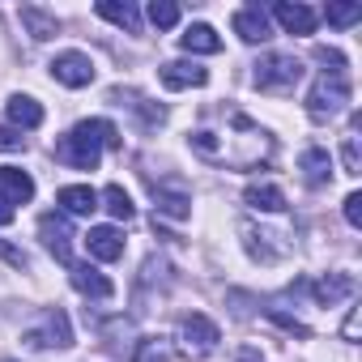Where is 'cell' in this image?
Instances as JSON below:
<instances>
[{
    "mask_svg": "<svg viewBox=\"0 0 362 362\" xmlns=\"http://www.w3.org/2000/svg\"><path fill=\"white\" fill-rule=\"evenodd\" d=\"M111 145H119V128H115L111 119H81L73 132L60 136L56 158L69 162L73 170H98V158H103V149H111Z\"/></svg>",
    "mask_w": 362,
    "mask_h": 362,
    "instance_id": "obj_1",
    "label": "cell"
},
{
    "mask_svg": "<svg viewBox=\"0 0 362 362\" xmlns=\"http://www.w3.org/2000/svg\"><path fill=\"white\" fill-rule=\"evenodd\" d=\"M298 81H303V60L281 56V52L260 56V60H256V69H252V86H256V90H264V94H290Z\"/></svg>",
    "mask_w": 362,
    "mask_h": 362,
    "instance_id": "obj_2",
    "label": "cell"
},
{
    "mask_svg": "<svg viewBox=\"0 0 362 362\" xmlns=\"http://www.w3.org/2000/svg\"><path fill=\"white\" fill-rule=\"evenodd\" d=\"M345 103H349V81L345 77H315V86L307 90V115L311 119H337L341 111H345Z\"/></svg>",
    "mask_w": 362,
    "mask_h": 362,
    "instance_id": "obj_3",
    "label": "cell"
},
{
    "mask_svg": "<svg viewBox=\"0 0 362 362\" xmlns=\"http://www.w3.org/2000/svg\"><path fill=\"white\" fill-rule=\"evenodd\" d=\"M179 349H184L188 358H205V354H214L218 349V341H222V328L209 320V315H201V311H192V315H184V324H179Z\"/></svg>",
    "mask_w": 362,
    "mask_h": 362,
    "instance_id": "obj_4",
    "label": "cell"
},
{
    "mask_svg": "<svg viewBox=\"0 0 362 362\" xmlns=\"http://www.w3.org/2000/svg\"><path fill=\"white\" fill-rule=\"evenodd\" d=\"M26 341L35 349H69L73 345V324H69V315L60 307L56 311H43V320L35 328H26Z\"/></svg>",
    "mask_w": 362,
    "mask_h": 362,
    "instance_id": "obj_5",
    "label": "cell"
},
{
    "mask_svg": "<svg viewBox=\"0 0 362 362\" xmlns=\"http://www.w3.org/2000/svg\"><path fill=\"white\" fill-rule=\"evenodd\" d=\"M47 69H52V77H56L60 86H69V90H81V86H90V81L98 77V69H94V60H90L86 52H60Z\"/></svg>",
    "mask_w": 362,
    "mask_h": 362,
    "instance_id": "obj_6",
    "label": "cell"
},
{
    "mask_svg": "<svg viewBox=\"0 0 362 362\" xmlns=\"http://www.w3.org/2000/svg\"><path fill=\"white\" fill-rule=\"evenodd\" d=\"M39 239L60 264H73V226H69L64 214H43L39 218Z\"/></svg>",
    "mask_w": 362,
    "mask_h": 362,
    "instance_id": "obj_7",
    "label": "cell"
},
{
    "mask_svg": "<svg viewBox=\"0 0 362 362\" xmlns=\"http://www.w3.org/2000/svg\"><path fill=\"white\" fill-rule=\"evenodd\" d=\"M153 209L162 218H175V222H188L192 218V192L184 184H153Z\"/></svg>",
    "mask_w": 362,
    "mask_h": 362,
    "instance_id": "obj_8",
    "label": "cell"
},
{
    "mask_svg": "<svg viewBox=\"0 0 362 362\" xmlns=\"http://www.w3.org/2000/svg\"><path fill=\"white\" fill-rule=\"evenodd\" d=\"M158 77H162L166 90H201L209 81V69H201L197 60H170V64L158 69Z\"/></svg>",
    "mask_w": 362,
    "mask_h": 362,
    "instance_id": "obj_9",
    "label": "cell"
},
{
    "mask_svg": "<svg viewBox=\"0 0 362 362\" xmlns=\"http://www.w3.org/2000/svg\"><path fill=\"white\" fill-rule=\"evenodd\" d=\"M273 18H277V26L286 30V35H311L315 30V9L311 5H303V0H277L273 5Z\"/></svg>",
    "mask_w": 362,
    "mask_h": 362,
    "instance_id": "obj_10",
    "label": "cell"
},
{
    "mask_svg": "<svg viewBox=\"0 0 362 362\" xmlns=\"http://www.w3.org/2000/svg\"><path fill=\"white\" fill-rule=\"evenodd\" d=\"M86 252H90V260L111 264V260L124 256V235H119L115 226H90V235H86Z\"/></svg>",
    "mask_w": 362,
    "mask_h": 362,
    "instance_id": "obj_11",
    "label": "cell"
},
{
    "mask_svg": "<svg viewBox=\"0 0 362 362\" xmlns=\"http://www.w3.org/2000/svg\"><path fill=\"white\" fill-rule=\"evenodd\" d=\"M69 277H73V290H77V294H86V298H98V303H107V298L115 294L111 277H103L94 264H69Z\"/></svg>",
    "mask_w": 362,
    "mask_h": 362,
    "instance_id": "obj_12",
    "label": "cell"
},
{
    "mask_svg": "<svg viewBox=\"0 0 362 362\" xmlns=\"http://www.w3.org/2000/svg\"><path fill=\"white\" fill-rule=\"evenodd\" d=\"M354 290H358V281H354L349 273H328V277L311 281V298H315L320 307H337V303L354 298Z\"/></svg>",
    "mask_w": 362,
    "mask_h": 362,
    "instance_id": "obj_13",
    "label": "cell"
},
{
    "mask_svg": "<svg viewBox=\"0 0 362 362\" xmlns=\"http://www.w3.org/2000/svg\"><path fill=\"white\" fill-rule=\"evenodd\" d=\"M235 35H239L243 43H269V39H273L269 13H264L260 5H247V9H239V13H235Z\"/></svg>",
    "mask_w": 362,
    "mask_h": 362,
    "instance_id": "obj_14",
    "label": "cell"
},
{
    "mask_svg": "<svg viewBox=\"0 0 362 362\" xmlns=\"http://www.w3.org/2000/svg\"><path fill=\"white\" fill-rule=\"evenodd\" d=\"M0 201L5 205H26L35 201V179L18 166H0Z\"/></svg>",
    "mask_w": 362,
    "mask_h": 362,
    "instance_id": "obj_15",
    "label": "cell"
},
{
    "mask_svg": "<svg viewBox=\"0 0 362 362\" xmlns=\"http://www.w3.org/2000/svg\"><path fill=\"white\" fill-rule=\"evenodd\" d=\"M298 170H303V179H307L311 188H324L328 179H332V153L324 145H307L303 158H298Z\"/></svg>",
    "mask_w": 362,
    "mask_h": 362,
    "instance_id": "obj_16",
    "label": "cell"
},
{
    "mask_svg": "<svg viewBox=\"0 0 362 362\" xmlns=\"http://www.w3.org/2000/svg\"><path fill=\"white\" fill-rule=\"evenodd\" d=\"M179 47H184L188 56H218L222 52V35L205 22H192L184 35H179Z\"/></svg>",
    "mask_w": 362,
    "mask_h": 362,
    "instance_id": "obj_17",
    "label": "cell"
},
{
    "mask_svg": "<svg viewBox=\"0 0 362 362\" xmlns=\"http://www.w3.org/2000/svg\"><path fill=\"white\" fill-rule=\"evenodd\" d=\"M243 205L256 214H286V192L277 184H247L243 188Z\"/></svg>",
    "mask_w": 362,
    "mask_h": 362,
    "instance_id": "obj_18",
    "label": "cell"
},
{
    "mask_svg": "<svg viewBox=\"0 0 362 362\" xmlns=\"http://www.w3.org/2000/svg\"><path fill=\"white\" fill-rule=\"evenodd\" d=\"M18 18H22L26 35H30V39H39V43H47V39H56V35H60L56 13H47V9H39V5H22V9H18Z\"/></svg>",
    "mask_w": 362,
    "mask_h": 362,
    "instance_id": "obj_19",
    "label": "cell"
},
{
    "mask_svg": "<svg viewBox=\"0 0 362 362\" xmlns=\"http://www.w3.org/2000/svg\"><path fill=\"white\" fill-rule=\"evenodd\" d=\"M5 115H9V128H18V132L43 124V107H39L30 94H13V98L5 103Z\"/></svg>",
    "mask_w": 362,
    "mask_h": 362,
    "instance_id": "obj_20",
    "label": "cell"
},
{
    "mask_svg": "<svg viewBox=\"0 0 362 362\" xmlns=\"http://www.w3.org/2000/svg\"><path fill=\"white\" fill-rule=\"evenodd\" d=\"M60 209L64 214H73V218H90L94 209H98V192L90 188V184H69V188H60Z\"/></svg>",
    "mask_w": 362,
    "mask_h": 362,
    "instance_id": "obj_21",
    "label": "cell"
},
{
    "mask_svg": "<svg viewBox=\"0 0 362 362\" xmlns=\"http://www.w3.org/2000/svg\"><path fill=\"white\" fill-rule=\"evenodd\" d=\"M94 13H98V18H107V22H115V26H119V30H128V35H136V30H141V13H136L132 0H98Z\"/></svg>",
    "mask_w": 362,
    "mask_h": 362,
    "instance_id": "obj_22",
    "label": "cell"
},
{
    "mask_svg": "<svg viewBox=\"0 0 362 362\" xmlns=\"http://www.w3.org/2000/svg\"><path fill=\"white\" fill-rule=\"evenodd\" d=\"M170 358H175L170 337H141L132 349V362H170Z\"/></svg>",
    "mask_w": 362,
    "mask_h": 362,
    "instance_id": "obj_23",
    "label": "cell"
},
{
    "mask_svg": "<svg viewBox=\"0 0 362 362\" xmlns=\"http://www.w3.org/2000/svg\"><path fill=\"white\" fill-rule=\"evenodd\" d=\"M98 201H103V209H107L115 222H132V214H136V209H132V197H128L119 184H107V192H103Z\"/></svg>",
    "mask_w": 362,
    "mask_h": 362,
    "instance_id": "obj_24",
    "label": "cell"
},
{
    "mask_svg": "<svg viewBox=\"0 0 362 362\" xmlns=\"http://www.w3.org/2000/svg\"><path fill=\"white\" fill-rule=\"evenodd\" d=\"M149 22L158 30H170L179 22V5H170V0H153V5H149Z\"/></svg>",
    "mask_w": 362,
    "mask_h": 362,
    "instance_id": "obj_25",
    "label": "cell"
},
{
    "mask_svg": "<svg viewBox=\"0 0 362 362\" xmlns=\"http://www.w3.org/2000/svg\"><path fill=\"white\" fill-rule=\"evenodd\" d=\"M315 64H324V77H345V56L337 47H315Z\"/></svg>",
    "mask_w": 362,
    "mask_h": 362,
    "instance_id": "obj_26",
    "label": "cell"
},
{
    "mask_svg": "<svg viewBox=\"0 0 362 362\" xmlns=\"http://www.w3.org/2000/svg\"><path fill=\"white\" fill-rule=\"evenodd\" d=\"M324 18L332 26H354V22H362V5H328Z\"/></svg>",
    "mask_w": 362,
    "mask_h": 362,
    "instance_id": "obj_27",
    "label": "cell"
},
{
    "mask_svg": "<svg viewBox=\"0 0 362 362\" xmlns=\"http://www.w3.org/2000/svg\"><path fill=\"white\" fill-rule=\"evenodd\" d=\"M341 162H345V175H362V145H358V136L341 141Z\"/></svg>",
    "mask_w": 362,
    "mask_h": 362,
    "instance_id": "obj_28",
    "label": "cell"
},
{
    "mask_svg": "<svg viewBox=\"0 0 362 362\" xmlns=\"http://www.w3.org/2000/svg\"><path fill=\"white\" fill-rule=\"evenodd\" d=\"M264 315H269L273 324H281L286 332H294V337H311V328H307V324H303L298 315H286L281 307H264Z\"/></svg>",
    "mask_w": 362,
    "mask_h": 362,
    "instance_id": "obj_29",
    "label": "cell"
},
{
    "mask_svg": "<svg viewBox=\"0 0 362 362\" xmlns=\"http://www.w3.org/2000/svg\"><path fill=\"white\" fill-rule=\"evenodd\" d=\"M26 149V136L18 128H0V153H22Z\"/></svg>",
    "mask_w": 362,
    "mask_h": 362,
    "instance_id": "obj_30",
    "label": "cell"
},
{
    "mask_svg": "<svg viewBox=\"0 0 362 362\" xmlns=\"http://www.w3.org/2000/svg\"><path fill=\"white\" fill-rule=\"evenodd\" d=\"M345 222H349L354 230H362V192H349V197H345Z\"/></svg>",
    "mask_w": 362,
    "mask_h": 362,
    "instance_id": "obj_31",
    "label": "cell"
},
{
    "mask_svg": "<svg viewBox=\"0 0 362 362\" xmlns=\"http://www.w3.org/2000/svg\"><path fill=\"white\" fill-rule=\"evenodd\" d=\"M341 337L354 345L358 341V307H349V315H345V324H341Z\"/></svg>",
    "mask_w": 362,
    "mask_h": 362,
    "instance_id": "obj_32",
    "label": "cell"
},
{
    "mask_svg": "<svg viewBox=\"0 0 362 362\" xmlns=\"http://www.w3.org/2000/svg\"><path fill=\"white\" fill-rule=\"evenodd\" d=\"M0 252H5V256H9V260H13V264H18V269H22V264H26V256H22V252H18V247H9V243H0Z\"/></svg>",
    "mask_w": 362,
    "mask_h": 362,
    "instance_id": "obj_33",
    "label": "cell"
},
{
    "mask_svg": "<svg viewBox=\"0 0 362 362\" xmlns=\"http://www.w3.org/2000/svg\"><path fill=\"white\" fill-rule=\"evenodd\" d=\"M239 362H264V358H260V349H252V345H243V349H239Z\"/></svg>",
    "mask_w": 362,
    "mask_h": 362,
    "instance_id": "obj_34",
    "label": "cell"
},
{
    "mask_svg": "<svg viewBox=\"0 0 362 362\" xmlns=\"http://www.w3.org/2000/svg\"><path fill=\"white\" fill-rule=\"evenodd\" d=\"M9 222H13V205L0 201V226H9Z\"/></svg>",
    "mask_w": 362,
    "mask_h": 362,
    "instance_id": "obj_35",
    "label": "cell"
},
{
    "mask_svg": "<svg viewBox=\"0 0 362 362\" xmlns=\"http://www.w3.org/2000/svg\"><path fill=\"white\" fill-rule=\"evenodd\" d=\"M0 362H18V358H0Z\"/></svg>",
    "mask_w": 362,
    "mask_h": 362,
    "instance_id": "obj_36",
    "label": "cell"
}]
</instances>
